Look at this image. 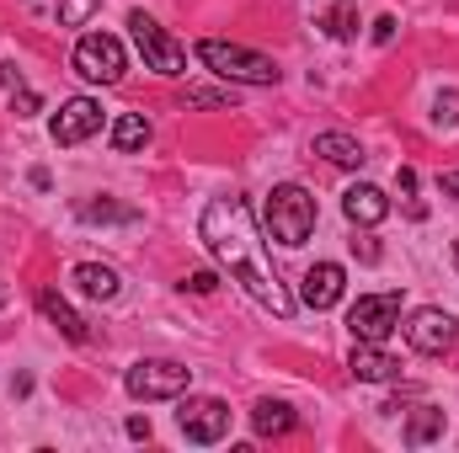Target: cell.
Returning a JSON list of instances; mask_svg holds the SVG:
<instances>
[{
	"label": "cell",
	"mask_w": 459,
	"mask_h": 453,
	"mask_svg": "<svg viewBox=\"0 0 459 453\" xmlns=\"http://www.w3.org/2000/svg\"><path fill=\"white\" fill-rule=\"evenodd\" d=\"M144 144H150V123L139 113H123L113 123V150L117 155H134V150H144Z\"/></svg>",
	"instance_id": "18"
},
{
	"label": "cell",
	"mask_w": 459,
	"mask_h": 453,
	"mask_svg": "<svg viewBox=\"0 0 459 453\" xmlns=\"http://www.w3.org/2000/svg\"><path fill=\"white\" fill-rule=\"evenodd\" d=\"M38 310H43V315H48V321H54V326H59L70 341H86V337H91V331H86V321H81V315H75V310L54 294V288H43V294H38Z\"/></svg>",
	"instance_id": "17"
},
{
	"label": "cell",
	"mask_w": 459,
	"mask_h": 453,
	"mask_svg": "<svg viewBox=\"0 0 459 453\" xmlns=\"http://www.w3.org/2000/svg\"><path fill=\"white\" fill-rule=\"evenodd\" d=\"M187 107H230L225 91H187Z\"/></svg>",
	"instance_id": "25"
},
{
	"label": "cell",
	"mask_w": 459,
	"mask_h": 453,
	"mask_svg": "<svg viewBox=\"0 0 459 453\" xmlns=\"http://www.w3.org/2000/svg\"><path fill=\"white\" fill-rule=\"evenodd\" d=\"M102 128V107L91 97H70L59 113H54V144H81Z\"/></svg>",
	"instance_id": "10"
},
{
	"label": "cell",
	"mask_w": 459,
	"mask_h": 453,
	"mask_svg": "<svg viewBox=\"0 0 459 453\" xmlns=\"http://www.w3.org/2000/svg\"><path fill=\"white\" fill-rule=\"evenodd\" d=\"M352 256H358V261H379V245H374V240H363V235H358V240H352Z\"/></svg>",
	"instance_id": "27"
},
{
	"label": "cell",
	"mask_w": 459,
	"mask_h": 453,
	"mask_svg": "<svg viewBox=\"0 0 459 453\" xmlns=\"http://www.w3.org/2000/svg\"><path fill=\"white\" fill-rule=\"evenodd\" d=\"M444 432V411L438 406H422L417 416H411V427H406V443H428V438H438Z\"/></svg>",
	"instance_id": "20"
},
{
	"label": "cell",
	"mask_w": 459,
	"mask_h": 453,
	"mask_svg": "<svg viewBox=\"0 0 459 453\" xmlns=\"http://www.w3.org/2000/svg\"><path fill=\"white\" fill-rule=\"evenodd\" d=\"M128 27H134V48L144 54V70H155V75H182L187 70V54H182V43L155 21V16H144V11H128Z\"/></svg>",
	"instance_id": "5"
},
{
	"label": "cell",
	"mask_w": 459,
	"mask_h": 453,
	"mask_svg": "<svg viewBox=\"0 0 459 453\" xmlns=\"http://www.w3.org/2000/svg\"><path fill=\"white\" fill-rule=\"evenodd\" d=\"M128 395L134 400H171L193 384V368L187 363H171V357H139L128 373H123Z\"/></svg>",
	"instance_id": "4"
},
{
	"label": "cell",
	"mask_w": 459,
	"mask_h": 453,
	"mask_svg": "<svg viewBox=\"0 0 459 453\" xmlns=\"http://www.w3.org/2000/svg\"><path fill=\"white\" fill-rule=\"evenodd\" d=\"M438 187H444V198H459V171H444Z\"/></svg>",
	"instance_id": "29"
},
{
	"label": "cell",
	"mask_w": 459,
	"mask_h": 453,
	"mask_svg": "<svg viewBox=\"0 0 459 453\" xmlns=\"http://www.w3.org/2000/svg\"><path fill=\"white\" fill-rule=\"evenodd\" d=\"M81 219H86V225H134V209H117V203H81Z\"/></svg>",
	"instance_id": "21"
},
{
	"label": "cell",
	"mask_w": 459,
	"mask_h": 453,
	"mask_svg": "<svg viewBox=\"0 0 459 453\" xmlns=\"http://www.w3.org/2000/svg\"><path fill=\"white\" fill-rule=\"evenodd\" d=\"M390 38H395V16H379L374 21V43H390Z\"/></svg>",
	"instance_id": "28"
},
{
	"label": "cell",
	"mask_w": 459,
	"mask_h": 453,
	"mask_svg": "<svg viewBox=\"0 0 459 453\" xmlns=\"http://www.w3.org/2000/svg\"><path fill=\"white\" fill-rule=\"evenodd\" d=\"M97 5H102V0H59V21H65V27H86Z\"/></svg>",
	"instance_id": "22"
},
{
	"label": "cell",
	"mask_w": 459,
	"mask_h": 453,
	"mask_svg": "<svg viewBox=\"0 0 459 453\" xmlns=\"http://www.w3.org/2000/svg\"><path fill=\"white\" fill-rule=\"evenodd\" d=\"M347 368H352V379H363V384H385V379L401 373V357L385 352V341H358L352 357H347Z\"/></svg>",
	"instance_id": "12"
},
{
	"label": "cell",
	"mask_w": 459,
	"mask_h": 453,
	"mask_svg": "<svg viewBox=\"0 0 459 453\" xmlns=\"http://www.w3.org/2000/svg\"><path fill=\"white\" fill-rule=\"evenodd\" d=\"M198 235H204V245L214 251V261L230 267V278H235L267 315H278V321L294 315V299L283 294V283L273 278V267H267V256H262V240H256V225H251L246 198H214V203L204 209V219H198Z\"/></svg>",
	"instance_id": "1"
},
{
	"label": "cell",
	"mask_w": 459,
	"mask_h": 453,
	"mask_svg": "<svg viewBox=\"0 0 459 453\" xmlns=\"http://www.w3.org/2000/svg\"><path fill=\"white\" fill-rule=\"evenodd\" d=\"M267 229L278 245H305L310 229H316V198L299 187V182H283L267 192Z\"/></svg>",
	"instance_id": "3"
},
{
	"label": "cell",
	"mask_w": 459,
	"mask_h": 453,
	"mask_svg": "<svg viewBox=\"0 0 459 453\" xmlns=\"http://www.w3.org/2000/svg\"><path fill=\"white\" fill-rule=\"evenodd\" d=\"M321 27H326V32H332L337 43H347V38H358V5H352V0H342V5H332Z\"/></svg>",
	"instance_id": "19"
},
{
	"label": "cell",
	"mask_w": 459,
	"mask_h": 453,
	"mask_svg": "<svg viewBox=\"0 0 459 453\" xmlns=\"http://www.w3.org/2000/svg\"><path fill=\"white\" fill-rule=\"evenodd\" d=\"M342 214L352 219V225H379V219L390 214V198H385L379 187L358 182V187H347V192H342Z\"/></svg>",
	"instance_id": "13"
},
{
	"label": "cell",
	"mask_w": 459,
	"mask_h": 453,
	"mask_svg": "<svg viewBox=\"0 0 459 453\" xmlns=\"http://www.w3.org/2000/svg\"><path fill=\"white\" fill-rule=\"evenodd\" d=\"M75 70L97 86H117L123 81V43L108 38V32H86L75 43Z\"/></svg>",
	"instance_id": "7"
},
{
	"label": "cell",
	"mask_w": 459,
	"mask_h": 453,
	"mask_svg": "<svg viewBox=\"0 0 459 453\" xmlns=\"http://www.w3.org/2000/svg\"><path fill=\"white\" fill-rule=\"evenodd\" d=\"M433 123H438V128H455L459 123V91H444V97L433 102Z\"/></svg>",
	"instance_id": "23"
},
{
	"label": "cell",
	"mask_w": 459,
	"mask_h": 453,
	"mask_svg": "<svg viewBox=\"0 0 459 453\" xmlns=\"http://www.w3.org/2000/svg\"><path fill=\"white\" fill-rule=\"evenodd\" d=\"M294 406L289 400H262L256 411H251V427H256V438H283V432H294Z\"/></svg>",
	"instance_id": "14"
},
{
	"label": "cell",
	"mask_w": 459,
	"mask_h": 453,
	"mask_svg": "<svg viewBox=\"0 0 459 453\" xmlns=\"http://www.w3.org/2000/svg\"><path fill=\"white\" fill-rule=\"evenodd\" d=\"M316 155H321V160H332V166H347V171L368 160V155H363V144H358L352 133H337V128H332V133H316Z\"/></svg>",
	"instance_id": "15"
},
{
	"label": "cell",
	"mask_w": 459,
	"mask_h": 453,
	"mask_svg": "<svg viewBox=\"0 0 459 453\" xmlns=\"http://www.w3.org/2000/svg\"><path fill=\"white\" fill-rule=\"evenodd\" d=\"M75 283H81V294H86V299H102V304L117 299V288H123V283H117V272H113V267H102V261H81V267H75Z\"/></svg>",
	"instance_id": "16"
},
{
	"label": "cell",
	"mask_w": 459,
	"mask_h": 453,
	"mask_svg": "<svg viewBox=\"0 0 459 453\" xmlns=\"http://www.w3.org/2000/svg\"><path fill=\"white\" fill-rule=\"evenodd\" d=\"M38 107H43V102H38V91H27V86H16V91H11V113H16V117H32Z\"/></svg>",
	"instance_id": "24"
},
{
	"label": "cell",
	"mask_w": 459,
	"mask_h": 453,
	"mask_svg": "<svg viewBox=\"0 0 459 453\" xmlns=\"http://www.w3.org/2000/svg\"><path fill=\"white\" fill-rule=\"evenodd\" d=\"M406 341H411L417 352H428V357H444L459 341V321L449 310H417V315L406 321Z\"/></svg>",
	"instance_id": "9"
},
{
	"label": "cell",
	"mask_w": 459,
	"mask_h": 453,
	"mask_svg": "<svg viewBox=\"0 0 459 453\" xmlns=\"http://www.w3.org/2000/svg\"><path fill=\"white\" fill-rule=\"evenodd\" d=\"M347 288V272L337 267V261H316L310 272H305V283H299V299L310 304V310H332L337 299H342Z\"/></svg>",
	"instance_id": "11"
},
{
	"label": "cell",
	"mask_w": 459,
	"mask_h": 453,
	"mask_svg": "<svg viewBox=\"0 0 459 453\" xmlns=\"http://www.w3.org/2000/svg\"><path fill=\"white\" fill-rule=\"evenodd\" d=\"M187 288H193V294H214V288H220V278H214V272H193V278H187Z\"/></svg>",
	"instance_id": "26"
},
{
	"label": "cell",
	"mask_w": 459,
	"mask_h": 453,
	"mask_svg": "<svg viewBox=\"0 0 459 453\" xmlns=\"http://www.w3.org/2000/svg\"><path fill=\"white\" fill-rule=\"evenodd\" d=\"M198 59L225 75V81H240V86H278V64L256 48H240V43H225V38H204L198 43Z\"/></svg>",
	"instance_id": "2"
},
{
	"label": "cell",
	"mask_w": 459,
	"mask_h": 453,
	"mask_svg": "<svg viewBox=\"0 0 459 453\" xmlns=\"http://www.w3.org/2000/svg\"><path fill=\"white\" fill-rule=\"evenodd\" d=\"M177 427H182V438L187 443H220L230 432V406L225 400H214V395H187L182 400V411H177Z\"/></svg>",
	"instance_id": "8"
},
{
	"label": "cell",
	"mask_w": 459,
	"mask_h": 453,
	"mask_svg": "<svg viewBox=\"0 0 459 453\" xmlns=\"http://www.w3.org/2000/svg\"><path fill=\"white\" fill-rule=\"evenodd\" d=\"M455 267H459V240H455Z\"/></svg>",
	"instance_id": "30"
},
{
	"label": "cell",
	"mask_w": 459,
	"mask_h": 453,
	"mask_svg": "<svg viewBox=\"0 0 459 453\" xmlns=\"http://www.w3.org/2000/svg\"><path fill=\"white\" fill-rule=\"evenodd\" d=\"M401 326V294H363L347 310V331L358 341H385Z\"/></svg>",
	"instance_id": "6"
}]
</instances>
